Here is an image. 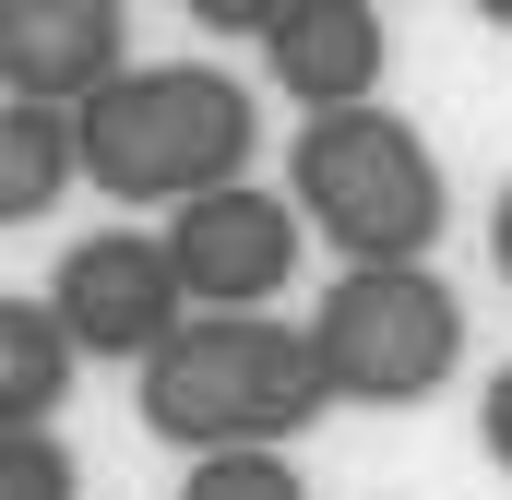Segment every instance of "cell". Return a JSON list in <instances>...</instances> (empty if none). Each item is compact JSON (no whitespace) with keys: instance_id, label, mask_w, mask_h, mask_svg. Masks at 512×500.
<instances>
[{"instance_id":"5bb4252c","label":"cell","mask_w":512,"mask_h":500,"mask_svg":"<svg viewBox=\"0 0 512 500\" xmlns=\"http://www.w3.org/2000/svg\"><path fill=\"white\" fill-rule=\"evenodd\" d=\"M489 262H501V286H512V191L489 203Z\"/></svg>"},{"instance_id":"6da1fadb","label":"cell","mask_w":512,"mask_h":500,"mask_svg":"<svg viewBox=\"0 0 512 500\" xmlns=\"http://www.w3.org/2000/svg\"><path fill=\"white\" fill-rule=\"evenodd\" d=\"M131 405H143V429L167 441V453H274V441H298L322 405H334V370H322V346H310V322H227V310H203L167 358H143L131 370Z\"/></svg>"},{"instance_id":"7a4b0ae2","label":"cell","mask_w":512,"mask_h":500,"mask_svg":"<svg viewBox=\"0 0 512 500\" xmlns=\"http://www.w3.org/2000/svg\"><path fill=\"white\" fill-rule=\"evenodd\" d=\"M72 131H84V179L108 203H167V215L203 191H239L262 155V108L227 60H167V72L143 60Z\"/></svg>"},{"instance_id":"5b68a950","label":"cell","mask_w":512,"mask_h":500,"mask_svg":"<svg viewBox=\"0 0 512 500\" xmlns=\"http://www.w3.org/2000/svg\"><path fill=\"white\" fill-rule=\"evenodd\" d=\"M48 310H60V334L84 346V358H167L203 310H191V286H179V262L167 239H143V227H96V239L60 250V274H48Z\"/></svg>"},{"instance_id":"8fae6325","label":"cell","mask_w":512,"mask_h":500,"mask_svg":"<svg viewBox=\"0 0 512 500\" xmlns=\"http://www.w3.org/2000/svg\"><path fill=\"white\" fill-rule=\"evenodd\" d=\"M179 500H310V477H298L286 453H203V465L179 477Z\"/></svg>"},{"instance_id":"ba28073f","label":"cell","mask_w":512,"mask_h":500,"mask_svg":"<svg viewBox=\"0 0 512 500\" xmlns=\"http://www.w3.org/2000/svg\"><path fill=\"white\" fill-rule=\"evenodd\" d=\"M382 12L370 0H262V72L298 96V120H346V108H382Z\"/></svg>"},{"instance_id":"3957f363","label":"cell","mask_w":512,"mask_h":500,"mask_svg":"<svg viewBox=\"0 0 512 500\" xmlns=\"http://www.w3.org/2000/svg\"><path fill=\"white\" fill-rule=\"evenodd\" d=\"M286 203L310 215V239H322V250H346V274L429 262V250H441V215H453L429 131L393 120V108L298 120V143H286Z\"/></svg>"},{"instance_id":"9c48e42d","label":"cell","mask_w":512,"mask_h":500,"mask_svg":"<svg viewBox=\"0 0 512 500\" xmlns=\"http://www.w3.org/2000/svg\"><path fill=\"white\" fill-rule=\"evenodd\" d=\"M72 334H60V310L48 298H12L0 310V429H48V405L72 393Z\"/></svg>"},{"instance_id":"30bf717a","label":"cell","mask_w":512,"mask_h":500,"mask_svg":"<svg viewBox=\"0 0 512 500\" xmlns=\"http://www.w3.org/2000/svg\"><path fill=\"white\" fill-rule=\"evenodd\" d=\"M72 179H84L72 108H12V120H0V215H12V227H36Z\"/></svg>"},{"instance_id":"4fadbf2b","label":"cell","mask_w":512,"mask_h":500,"mask_svg":"<svg viewBox=\"0 0 512 500\" xmlns=\"http://www.w3.org/2000/svg\"><path fill=\"white\" fill-rule=\"evenodd\" d=\"M477 441H489V465L512 477V358L489 370V393H477Z\"/></svg>"},{"instance_id":"52a82bcc","label":"cell","mask_w":512,"mask_h":500,"mask_svg":"<svg viewBox=\"0 0 512 500\" xmlns=\"http://www.w3.org/2000/svg\"><path fill=\"white\" fill-rule=\"evenodd\" d=\"M131 60V12L120 0H0V84L12 108H96Z\"/></svg>"},{"instance_id":"7c38bea8","label":"cell","mask_w":512,"mask_h":500,"mask_svg":"<svg viewBox=\"0 0 512 500\" xmlns=\"http://www.w3.org/2000/svg\"><path fill=\"white\" fill-rule=\"evenodd\" d=\"M0 500H72V453L48 429H0Z\"/></svg>"},{"instance_id":"8992f818","label":"cell","mask_w":512,"mask_h":500,"mask_svg":"<svg viewBox=\"0 0 512 500\" xmlns=\"http://www.w3.org/2000/svg\"><path fill=\"white\" fill-rule=\"evenodd\" d=\"M298 250H310V215H298L286 191H262V179L203 191V203L167 215V262H179L191 310H227V322H262V310L286 298Z\"/></svg>"},{"instance_id":"277c9868","label":"cell","mask_w":512,"mask_h":500,"mask_svg":"<svg viewBox=\"0 0 512 500\" xmlns=\"http://www.w3.org/2000/svg\"><path fill=\"white\" fill-rule=\"evenodd\" d=\"M310 346L334 370V405H429L465 370V298L429 262H382V274H334L310 310Z\"/></svg>"}]
</instances>
